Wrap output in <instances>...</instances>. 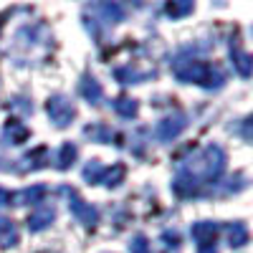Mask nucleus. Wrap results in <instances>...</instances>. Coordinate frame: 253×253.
<instances>
[{"label": "nucleus", "mask_w": 253, "mask_h": 253, "mask_svg": "<svg viewBox=\"0 0 253 253\" xmlns=\"http://www.w3.org/2000/svg\"><path fill=\"white\" fill-rule=\"evenodd\" d=\"M172 71L180 81L185 84H198L205 89H220L223 86V71L210 61H200V58H175L172 61Z\"/></svg>", "instance_id": "nucleus-1"}, {"label": "nucleus", "mask_w": 253, "mask_h": 253, "mask_svg": "<svg viewBox=\"0 0 253 253\" xmlns=\"http://www.w3.org/2000/svg\"><path fill=\"white\" fill-rule=\"evenodd\" d=\"M58 193L69 198V208H71V213H74L84 225H96V220H99L96 210H94L86 200H81V198L76 195V190H74V187H61Z\"/></svg>", "instance_id": "nucleus-2"}, {"label": "nucleus", "mask_w": 253, "mask_h": 253, "mask_svg": "<svg viewBox=\"0 0 253 253\" xmlns=\"http://www.w3.org/2000/svg\"><path fill=\"white\" fill-rule=\"evenodd\" d=\"M46 112L51 117V122L56 126H69L71 119L76 117V109H74V104L66 99V96H51L46 101Z\"/></svg>", "instance_id": "nucleus-3"}, {"label": "nucleus", "mask_w": 253, "mask_h": 253, "mask_svg": "<svg viewBox=\"0 0 253 253\" xmlns=\"http://www.w3.org/2000/svg\"><path fill=\"white\" fill-rule=\"evenodd\" d=\"M187 126V119L180 114V117H167V119H162L157 126H155V134H157V139H162V142H170V139H175L182 129Z\"/></svg>", "instance_id": "nucleus-4"}, {"label": "nucleus", "mask_w": 253, "mask_h": 253, "mask_svg": "<svg viewBox=\"0 0 253 253\" xmlns=\"http://www.w3.org/2000/svg\"><path fill=\"white\" fill-rule=\"evenodd\" d=\"M215 236H218V225H215V223L200 220V223L193 225V238L198 241V248H203V246H215Z\"/></svg>", "instance_id": "nucleus-5"}, {"label": "nucleus", "mask_w": 253, "mask_h": 253, "mask_svg": "<svg viewBox=\"0 0 253 253\" xmlns=\"http://www.w3.org/2000/svg\"><path fill=\"white\" fill-rule=\"evenodd\" d=\"M28 137H31V132H28V126H26L23 122L8 119L5 132H3V142H8V144H23Z\"/></svg>", "instance_id": "nucleus-6"}, {"label": "nucleus", "mask_w": 253, "mask_h": 253, "mask_svg": "<svg viewBox=\"0 0 253 253\" xmlns=\"http://www.w3.org/2000/svg\"><path fill=\"white\" fill-rule=\"evenodd\" d=\"M53 218H56V210H53L51 205H43V208H38L36 213L28 215V228L33 230V233H38V230L48 228V225L53 223Z\"/></svg>", "instance_id": "nucleus-7"}, {"label": "nucleus", "mask_w": 253, "mask_h": 253, "mask_svg": "<svg viewBox=\"0 0 253 253\" xmlns=\"http://www.w3.org/2000/svg\"><path fill=\"white\" fill-rule=\"evenodd\" d=\"M230 58H233V63H236V69H238L241 76H251V56L238 46V41L230 43Z\"/></svg>", "instance_id": "nucleus-8"}, {"label": "nucleus", "mask_w": 253, "mask_h": 253, "mask_svg": "<svg viewBox=\"0 0 253 253\" xmlns=\"http://www.w3.org/2000/svg\"><path fill=\"white\" fill-rule=\"evenodd\" d=\"M18 243V228L13 220L0 218V248H10Z\"/></svg>", "instance_id": "nucleus-9"}, {"label": "nucleus", "mask_w": 253, "mask_h": 253, "mask_svg": "<svg viewBox=\"0 0 253 253\" xmlns=\"http://www.w3.org/2000/svg\"><path fill=\"white\" fill-rule=\"evenodd\" d=\"M84 134L91 137L94 142H104V144H109L112 139H117V134L112 132L109 124H91V126H86V129H84Z\"/></svg>", "instance_id": "nucleus-10"}, {"label": "nucleus", "mask_w": 253, "mask_h": 253, "mask_svg": "<svg viewBox=\"0 0 253 253\" xmlns=\"http://www.w3.org/2000/svg\"><path fill=\"white\" fill-rule=\"evenodd\" d=\"M79 91H81V96L86 99L89 104H99V99H101V86H99V81H96V79H89V76L81 81Z\"/></svg>", "instance_id": "nucleus-11"}, {"label": "nucleus", "mask_w": 253, "mask_h": 253, "mask_svg": "<svg viewBox=\"0 0 253 253\" xmlns=\"http://www.w3.org/2000/svg\"><path fill=\"white\" fill-rule=\"evenodd\" d=\"M124 172H126V167H124L122 162H117L114 167H104V175H101V182H104V185H109V187H117V185L122 182Z\"/></svg>", "instance_id": "nucleus-12"}, {"label": "nucleus", "mask_w": 253, "mask_h": 253, "mask_svg": "<svg viewBox=\"0 0 253 253\" xmlns=\"http://www.w3.org/2000/svg\"><path fill=\"white\" fill-rule=\"evenodd\" d=\"M228 241L233 248H241L248 243V230L243 223H233V225H228Z\"/></svg>", "instance_id": "nucleus-13"}, {"label": "nucleus", "mask_w": 253, "mask_h": 253, "mask_svg": "<svg viewBox=\"0 0 253 253\" xmlns=\"http://www.w3.org/2000/svg\"><path fill=\"white\" fill-rule=\"evenodd\" d=\"M76 155H79L76 144H71V142L63 144V147H61V152H58V157H56V162H58V170H69V167L74 165V160H76Z\"/></svg>", "instance_id": "nucleus-14"}, {"label": "nucleus", "mask_w": 253, "mask_h": 253, "mask_svg": "<svg viewBox=\"0 0 253 253\" xmlns=\"http://www.w3.org/2000/svg\"><path fill=\"white\" fill-rule=\"evenodd\" d=\"M114 112L119 114V117H124V119H132V117H137V101L134 99H124V96H119L114 104Z\"/></svg>", "instance_id": "nucleus-15"}, {"label": "nucleus", "mask_w": 253, "mask_h": 253, "mask_svg": "<svg viewBox=\"0 0 253 253\" xmlns=\"http://www.w3.org/2000/svg\"><path fill=\"white\" fill-rule=\"evenodd\" d=\"M114 76L122 81V84H139L142 79H147L150 74H139L137 69H132V66H122V69H117L114 71Z\"/></svg>", "instance_id": "nucleus-16"}, {"label": "nucleus", "mask_w": 253, "mask_h": 253, "mask_svg": "<svg viewBox=\"0 0 253 253\" xmlns=\"http://www.w3.org/2000/svg\"><path fill=\"white\" fill-rule=\"evenodd\" d=\"M101 175H104V167H101L96 160H91L86 167H84V180H86V182H91V185L101 182Z\"/></svg>", "instance_id": "nucleus-17"}, {"label": "nucleus", "mask_w": 253, "mask_h": 253, "mask_svg": "<svg viewBox=\"0 0 253 253\" xmlns=\"http://www.w3.org/2000/svg\"><path fill=\"white\" fill-rule=\"evenodd\" d=\"M190 10H193V3H190V0H182V3H167V13H170L172 18H182Z\"/></svg>", "instance_id": "nucleus-18"}, {"label": "nucleus", "mask_w": 253, "mask_h": 253, "mask_svg": "<svg viewBox=\"0 0 253 253\" xmlns=\"http://www.w3.org/2000/svg\"><path fill=\"white\" fill-rule=\"evenodd\" d=\"M129 253H152L150 241H147L144 236H134L132 243H129Z\"/></svg>", "instance_id": "nucleus-19"}, {"label": "nucleus", "mask_w": 253, "mask_h": 253, "mask_svg": "<svg viewBox=\"0 0 253 253\" xmlns=\"http://www.w3.org/2000/svg\"><path fill=\"white\" fill-rule=\"evenodd\" d=\"M162 241H165V248H167V251L180 246V236L175 233V230H165V233H162Z\"/></svg>", "instance_id": "nucleus-20"}, {"label": "nucleus", "mask_w": 253, "mask_h": 253, "mask_svg": "<svg viewBox=\"0 0 253 253\" xmlns=\"http://www.w3.org/2000/svg\"><path fill=\"white\" fill-rule=\"evenodd\" d=\"M13 107H15L18 112H23V114H31V112H33V107H31V104H26V99H15Z\"/></svg>", "instance_id": "nucleus-21"}]
</instances>
